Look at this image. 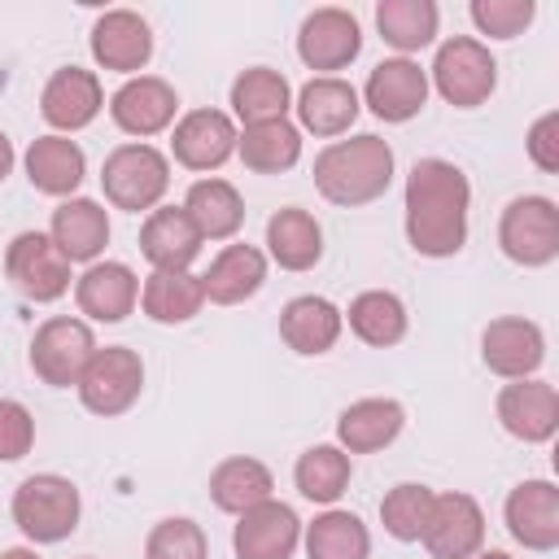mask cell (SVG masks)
<instances>
[{
    "instance_id": "484cf974",
    "label": "cell",
    "mask_w": 559,
    "mask_h": 559,
    "mask_svg": "<svg viewBox=\"0 0 559 559\" xmlns=\"http://www.w3.org/2000/svg\"><path fill=\"white\" fill-rule=\"evenodd\" d=\"M266 284V253L258 245H223L210 262V271L201 275L205 301L214 306H240L249 301L258 288Z\"/></svg>"
},
{
    "instance_id": "d4e9b609",
    "label": "cell",
    "mask_w": 559,
    "mask_h": 559,
    "mask_svg": "<svg viewBox=\"0 0 559 559\" xmlns=\"http://www.w3.org/2000/svg\"><path fill=\"white\" fill-rule=\"evenodd\" d=\"M402 424H406L402 402H393V397H358L336 419V445L345 454H376V450L397 441Z\"/></svg>"
},
{
    "instance_id": "603a6c76",
    "label": "cell",
    "mask_w": 559,
    "mask_h": 559,
    "mask_svg": "<svg viewBox=\"0 0 559 559\" xmlns=\"http://www.w3.org/2000/svg\"><path fill=\"white\" fill-rule=\"evenodd\" d=\"M140 253L153 271H188L201 253V231L183 205H157L140 227Z\"/></svg>"
},
{
    "instance_id": "9c48e42d",
    "label": "cell",
    "mask_w": 559,
    "mask_h": 559,
    "mask_svg": "<svg viewBox=\"0 0 559 559\" xmlns=\"http://www.w3.org/2000/svg\"><path fill=\"white\" fill-rule=\"evenodd\" d=\"M498 245L520 266H546L559 253V210L550 197H515L498 218Z\"/></svg>"
},
{
    "instance_id": "bcb514c9",
    "label": "cell",
    "mask_w": 559,
    "mask_h": 559,
    "mask_svg": "<svg viewBox=\"0 0 559 559\" xmlns=\"http://www.w3.org/2000/svg\"><path fill=\"white\" fill-rule=\"evenodd\" d=\"M472 559H511V555H507V550H476Z\"/></svg>"
},
{
    "instance_id": "8992f818",
    "label": "cell",
    "mask_w": 559,
    "mask_h": 559,
    "mask_svg": "<svg viewBox=\"0 0 559 559\" xmlns=\"http://www.w3.org/2000/svg\"><path fill=\"white\" fill-rule=\"evenodd\" d=\"M96 336L87 328V319H74V314H52L35 328V341H31V371L52 384V389H70L79 384L83 367L92 362L96 354Z\"/></svg>"
},
{
    "instance_id": "f35d334b",
    "label": "cell",
    "mask_w": 559,
    "mask_h": 559,
    "mask_svg": "<svg viewBox=\"0 0 559 559\" xmlns=\"http://www.w3.org/2000/svg\"><path fill=\"white\" fill-rule=\"evenodd\" d=\"M432 489L419 485V480H402L384 493L380 502V524L393 542H419L424 537V524H428V511H432Z\"/></svg>"
},
{
    "instance_id": "2e32d148",
    "label": "cell",
    "mask_w": 559,
    "mask_h": 559,
    "mask_svg": "<svg viewBox=\"0 0 559 559\" xmlns=\"http://www.w3.org/2000/svg\"><path fill=\"white\" fill-rule=\"evenodd\" d=\"M175 114H179V96H175V87H170L166 79H157V74H135V79H127V83L109 96V118H114V127L127 131V135H140V140L166 131V127L175 122Z\"/></svg>"
},
{
    "instance_id": "b9f144b4",
    "label": "cell",
    "mask_w": 559,
    "mask_h": 559,
    "mask_svg": "<svg viewBox=\"0 0 559 559\" xmlns=\"http://www.w3.org/2000/svg\"><path fill=\"white\" fill-rule=\"evenodd\" d=\"M31 445H35V415L22 402L0 397V463L26 459Z\"/></svg>"
},
{
    "instance_id": "4316f807",
    "label": "cell",
    "mask_w": 559,
    "mask_h": 559,
    "mask_svg": "<svg viewBox=\"0 0 559 559\" xmlns=\"http://www.w3.org/2000/svg\"><path fill=\"white\" fill-rule=\"evenodd\" d=\"M22 166H26L31 188L44 192V197H74V188H79L83 175H87V157H83V148H79L70 135H57V131L31 140Z\"/></svg>"
},
{
    "instance_id": "d6986e66",
    "label": "cell",
    "mask_w": 559,
    "mask_h": 559,
    "mask_svg": "<svg viewBox=\"0 0 559 559\" xmlns=\"http://www.w3.org/2000/svg\"><path fill=\"white\" fill-rule=\"evenodd\" d=\"M105 109V92H100V79L83 66H61L52 70V79L44 83L39 92V114L48 127H57V135L66 131H83L96 114Z\"/></svg>"
},
{
    "instance_id": "6da1fadb",
    "label": "cell",
    "mask_w": 559,
    "mask_h": 559,
    "mask_svg": "<svg viewBox=\"0 0 559 559\" xmlns=\"http://www.w3.org/2000/svg\"><path fill=\"white\" fill-rule=\"evenodd\" d=\"M406 240L424 258H454L467 245L472 183L445 157H424L406 175Z\"/></svg>"
},
{
    "instance_id": "5b68a950",
    "label": "cell",
    "mask_w": 559,
    "mask_h": 559,
    "mask_svg": "<svg viewBox=\"0 0 559 559\" xmlns=\"http://www.w3.org/2000/svg\"><path fill=\"white\" fill-rule=\"evenodd\" d=\"M428 87L441 92V100H450L454 109H476L493 96L498 87V61L493 52L472 39V35H450L437 57H432V70H428Z\"/></svg>"
},
{
    "instance_id": "d6a6232c",
    "label": "cell",
    "mask_w": 559,
    "mask_h": 559,
    "mask_svg": "<svg viewBox=\"0 0 559 559\" xmlns=\"http://www.w3.org/2000/svg\"><path fill=\"white\" fill-rule=\"evenodd\" d=\"M341 319L349 323V332L362 341V345H376V349H389L406 336V306L397 293L389 288H367L349 301V310H341Z\"/></svg>"
},
{
    "instance_id": "e575fe53",
    "label": "cell",
    "mask_w": 559,
    "mask_h": 559,
    "mask_svg": "<svg viewBox=\"0 0 559 559\" xmlns=\"http://www.w3.org/2000/svg\"><path fill=\"white\" fill-rule=\"evenodd\" d=\"M306 542V559H367L371 555V533L354 511L328 507L323 515H314L301 533Z\"/></svg>"
},
{
    "instance_id": "277c9868",
    "label": "cell",
    "mask_w": 559,
    "mask_h": 559,
    "mask_svg": "<svg viewBox=\"0 0 559 559\" xmlns=\"http://www.w3.org/2000/svg\"><path fill=\"white\" fill-rule=\"evenodd\" d=\"M100 188L114 210H131V214L157 210V201L170 188V162L144 140L118 144L100 166Z\"/></svg>"
},
{
    "instance_id": "cb8c5ba5",
    "label": "cell",
    "mask_w": 559,
    "mask_h": 559,
    "mask_svg": "<svg viewBox=\"0 0 559 559\" xmlns=\"http://www.w3.org/2000/svg\"><path fill=\"white\" fill-rule=\"evenodd\" d=\"M52 245L70 258V262H100L105 245H109V214L100 201L92 197H66L52 210V227H48Z\"/></svg>"
},
{
    "instance_id": "4dcf8cb0",
    "label": "cell",
    "mask_w": 559,
    "mask_h": 559,
    "mask_svg": "<svg viewBox=\"0 0 559 559\" xmlns=\"http://www.w3.org/2000/svg\"><path fill=\"white\" fill-rule=\"evenodd\" d=\"M288 109H293V87H288V79L280 70L249 66V70L236 74V83H231V114L245 127L280 122V118H288Z\"/></svg>"
},
{
    "instance_id": "3957f363",
    "label": "cell",
    "mask_w": 559,
    "mask_h": 559,
    "mask_svg": "<svg viewBox=\"0 0 559 559\" xmlns=\"http://www.w3.org/2000/svg\"><path fill=\"white\" fill-rule=\"evenodd\" d=\"M79 515H83L79 489L57 472H35L13 489V524L39 546L70 537L79 528Z\"/></svg>"
},
{
    "instance_id": "e0dca14e",
    "label": "cell",
    "mask_w": 559,
    "mask_h": 559,
    "mask_svg": "<svg viewBox=\"0 0 559 559\" xmlns=\"http://www.w3.org/2000/svg\"><path fill=\"white\" fill-rule=\"evenodd\" d=\"M236 122L223 109H188L170 131V153L188 170H218L236 153Z\"/></svg>"
},
{
    "instance_id": "4fadbf2b",
    "label": "cell",
    "mask_w": 559,
    "mask_h": 559,
    "mask_svg": "<svg viewBox=\"0 0 559 559\" xmlns=\"http://www.w3.org/2000/svg\"><path fill=\"white\" fill-rule=\"evenodd\" d=\"M362 100L384 122H411L428 105V70L419 61H411V57H384L367 74Z\"/></svg>"
},
{
    "instance_id": "30bf717a",
    "label": "cell",
    "mask_w": 559,
    "mask_h": 559,
    "mask_svg": "<svg viewBox=\"0 0 559 559\" xmlns=\"http://www.w3.org/2000/svg\"><path fill=\"white\" fill-rule=\"evenodd\" d=\"M424 550L432 559H472L485 550V511L472 493H437L428 524H424Z\"/></svg>"
},
{
    "instance_id": "8fae6325",
    "label": "cell",
    "mask_w": 559,
    "mask_h": 559,
    "mask_svg": "<svg viewBox=\"0 0 559 559\" xmlns=\"http://www.w3.org/2000/svg\"><path fill=\"white\" fill-rule=\"evenodd\" d=\"M358 52H362V26H358V17L349 9L328 4V9L306 13V22L297 31V57L310 70H323V74L345 70Z\"/></svg>"
},
{
    "instance_id": "9a60e30c",
    "label": "cell",
    "mask_w": 559,
    "mask_h": 559,
    "mask_svg": "<svg viewBox=\"0 0 559 559\" xmlns=\"http://www.w3.org/2000/svg\"><path fill=\"white\" fill-rule=\"evenodd\" d=\"M231 546L236 559H293V550L301 546V520L288 502L266 498L245 515H236Z\"/></svg>"
},
{
    "instance_id": "8d00e7d4",
    "label": "cell",
    "mask_w": 559,
    "mask_h": 559,
    "mask_svg": "<svg viewBox=\"0 0 559 559\" xmlns=\"http://www.w3.org/2000/svg\"><path fill=\"white\" fill-rule=\"evenodd\" d=\"M437 4L432 0H380L376 4V26L384 35V44H393L402 57L419 52L437 39Z\"/></svg>"
},
{
    "instance_id": "ee69618b",
    "label": "cell",
    "mask_w": 559,
    "mask_h": 559,
    "mask_svg": "<svg viewBox=\"0 0 559 559\" xmlns=\"http://www.w3.org/2000/svg\"><path fill=\"white\" fill-rule=\"evenodd\" d=\"M9 170H13V140L0 131V183L9 179Z\"/></svg>"
},
{
    "instance_id": "d590c367",
    "label": "cell",
    "mask_w": 559,
    "mask_h": 559,
    "mask_svg": "<svg viewBox=\"0 0 559 559\" xmlns=\"http://www.w3.org/2000/svg\"><path fill=\"white\" fill-rule=\"evenodd\" d=\"M236 153H240V162L249 170L280 175V170L297 166V157H301V131L288 118H280V122H253V127H245L236 135Z\"/></svg>"
},
{
    "instance_id": "7c38bea8",
    "label": "cell",
    "mask_w": 559,
    "mask_h": 559,
    "mask_svg": "<svg viewBox=\"0 0 559 559\" xmlns=\"http://www.w3.org/2000/svg\"><path fill=\"white\" fill-rule=\"evenodd\" d=\"M480 358L502 380H528L546 362V336L524 314H502L480 332Z\"/></svg>"
},
{
    "instance_id": "ac0fdd59",
    "label": "cell",
    "mask_w": 559,
    "mask_h": 559,
    "mask_svg": "<svg viewBox=\"0 0 559 559\" xmlns=\"http://www.w3.org/2000/svg\"><path fill=\"white\" fill-rule=\"evenodd\" d=\"M92 57L100 70H118V74H131L148 66L153 57V31L148 22L135 13V9H109L92 22Z\"/></svg>"
},
{
    "instance_id": "f1b7e54d",
    "label": "cell",
    "mask_w": 559,
    "mask_h": 559,
    "mask_svg": "<svg viewBox=\"0 0 559 559\" xmlns=\"http://www.w3.org/2000/svg\"><path fill=\"white\" fill-rule=\"evenodd\" d=\"M210 498L218 511L227 515H245L249 507L275 498V476L262 459H249V454H231L223 459L214 472H210Z\"/></svg>"
},
{
    "instance_id": "f6af8a7d",
    "label": "cell",
    "mask_w": 559,
    "mask_h": 559,
    "mask_svg": "<svg viewBox=\"0 0 559 559\" xmlns=\"http://www.w3.org/2000/svg\"><path fill=\"white\" fill-rule=\"evenodd\" d=\"M0 559H39L31 546H13V550H0Z\"/></svg>"
},
{
    "instance_id": "836d02e7",
    "label": "cell",
    "mask_w": 559,
    "mask_h": 559,
    "mask_svg": "<svg viewBox=\"0 0 559 559\" xmlns=\"http://www.w3.org/2000/svg\"><path fill=\"white\" fill-rule=\"evenodd\" d=\"M140 306L153 323H188L205 306L201 275H192V271H153L140 284Z\"/></svg>"
},
{
    "instance_id": "83f0119b",
    "label": "cell",
    "mask_w": 559,
    "mask_h": 559,
    "mask_svg": "<svg viewBox=\"0 0 559 559\" xmlns=\"http://www.w3.org/2000/svg\"><path fill=\"white\" fill-rule=\"evenodd\" d=\"M341 328H345L341 306H332L328 297H314V293H301V297H293L280 310V336H284V345L293 354H306V358L328 354L341 341Z\"/></svg>"
},
{
    "instance_id": "44dd1931",
    "label": "cell",
    "mask_w": 559,
    "mask_h": 559,
    "mask_svg": "<svg viewBox=\"0 0 559 559\" xmlns=\"http://www.w3.org/2000/svg\"><path fill=\"white\" fill-rule=\"evenodd\" d=\"M74 301L79 314L96 319V323H122L135 301H140V280L127 262H92L79 280H74Z\"/></svg>"
},
{
    "instance_id": "ba28073f",
    "label": "cell",
    "mask_w": 559,
    "mask_h": 559,
    "mask_svg": "<svg viewBox=\"0 0 559 559\" xmlns=\"http://www.w3.org/2000/svg\"><path fill=\"white\" fill-rule=\"evenodd\" d=\"M74 389H79V397L92 415H105V419L122 415V411L135 406V397L144 389V362L127 345H105V349L92 354V362L83 367Z\"/></svg>"
},
{
    "instance_id": "ab89813d",
    "label": "cell",
    "mask_w": 559,
    "mask_h": 559,
    "mask_svg": "<svg viewBox=\"0 0 559 559\" xmlns=\"http://www.w3.org/2000/svg\"><path fill=\"white\" fill-rule=\"evenodd\" d=\"M210 555V542H205V528L188 515H170V520H157L148 542H144V559H205Z\"/></svg>"
},
{
    "instance_id": "7402d4cb",
    "label": "cell",
    "mask_w": 559,
    "mask_h": 559,
    "mask_svg": "<svg viewBox=\"0 0 559 559\" xmlns=\"http://www.w3.org/2000/svg\"><path fill=\"white\" fill-rule=\"evenodd\" d=\"M293 109H297V122H301L297 131H310V135L332 140V135H345L354 127V118H358V92H354V83H345L336 74H314L310 83H301Z\"/></svg>"
},
{
    "instance_id": "7bdbcfd3",
    "label": "cell",
    "mask_w": 559,
    "mask_h": 559,
    "mask_svg": "<svg viewBox=\"0 0 559 559\" xmlns=\"http://www.w3.org/2000/svg\"><path fill=\"white\" fill-rule=\"evenodd\" d=\"M524 148H528V157H533V166H537V170H546V175H555V170H559V114H555V109H550V114H542V118L528 127Z\"/></svg>"
},
{
    "instance_id": "5bb4252c",
    "label": "cell",
    "mask_w": 559,
    "mask_h": 559,
    "mask_svg": "<svg viewBox=\"0 0 559 559\" xmlns=\"http://www.w3.org/2000/svg\"><path fill=\"white\" fill-rule=\"evenodd\" d=\"M493 411H498V424L524 445H542L559 428V393H555V384H546L537 376L502 384Z\"/></svg>"
},
{
    "instance_id": "1f68e13d",
    "label": "cell",
    "mask_w": 559,
    "mask_h": 559,
    "mask_svg": "<svg viewBox=\"0 0 559 559\" xmlns=\"http://www.w3.org/2000/svg\"><path fill=\"white\" fill-rule=\"evenodd\" d=\"M183 210H188V218L197 223L201 240H231V236L240 231V223H245V201H240L236 183L214 179V175H210V179H197V183L188 188Z\"/></svg>"
},
{
    "instance_id": "74e56055",
    "label": "cell",
    "mask_w": 559,
    "mask_h": 559,
    "mask_svg": "<svg viewBox=\"0 0 559 559\" xmlns=\"http://www.w3.org/2000/svg\"><path fill=\"white\" fill-rule=\"evenodd\" d=\"M349 476H354V463L341 445H310L293 467L297 493L319 502V507H332L349 489Z\"/></svg>"
},
{
    "instance_id": "ffe728a7",
    "label": "cell",
    "mask_w": 559,
    "mask_h": 559,
    "mask_svg": "<svg viewBox=\"0 0 559 559\" xmlns=\"http://www.w3.org/2000/svg\"><path fill=\"white\" fill-rule=\"evenodd\" d=\"M507 533L524 546V550H555L559 546V489L550 480H520L507 493L502 507Z\"/></svg>"
},
{
    "instance_id": "7a4b0ae2",
    "label": "cell",
    "mask_w": 559,
    "mask_h": 559,
    "mask_svg": "<svg viewBox=\"0 0 559 559\" xmlns=\"http://www.w3.org/2000/svg\"><path fill=\"white\" fill-rule=\"evenodd\" d=\"M393 183V148L380 135H349L332 140L314 157V188L332 205H367L384 197Z\"/></svg>"
},
{
    "instance_id": "f546056e",
    "label": "cell",
    "mask_w": 559,
    "mask_h": 559,
    "mask_svg": "<svg viewBox=\"0 0 559 559\" xmlns=\"http://www.w3.org/2000/svg\"><path fill=\"white\" fill-rule=\"evenodd\" d=\"M266 253L284 271H310L323 258V227L314 223L310 210L284 205L280 214L266 218Z\"/></svg>"
},
{
    "instance_id": "52a82bcc",
    "label": "cell",
    "mask_w": 559,
    "mask_h": 559,
    "mask_svg": "<svg viewBox=\"0 0 559 559\" xmlns=\"http://www.w3.org/2000/svg\"><path fill=\"white\" fill-rule=\"evenodd\" d=\"M4 275L26 301H57L70 288V258L48 231H17L4 249Z\"/></svg>"
},
{
    "instance_id": "60d3db41",
    "label": "cell",
    "mask_w": 559,
    "mask_h": 559,
    "mask_svg": "<svg viewBox=\"0 0 559 559\" xmlns=\"http://www.w3.org/2000/svg\"><path fill=\"white\" fill-rule=\"evenodd\" d=\"M467 13H472V22H476L480 35H489V39H515L533 22L537 4L533 0H472Z\"/></svg>"
}]
</instances>
